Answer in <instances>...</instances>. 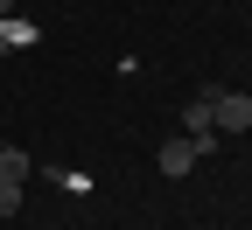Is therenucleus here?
Segmentation results:
<instances>
[{"mask_svg": "<svg viewBox=\"0 0 252 230\" xmlns=\"http://www.w3.org/2000/svg\"><path fill=\"white\" fill-rule=\"evenodd\" d=\"M196 160H203V147H196V140H189V133H182V140H168L161 153H154V168H161L168 181H182L189 168H196Z\"/></svg>", "mask_w": 252, "mask_h": 230, "instance_id": "2", "label": "nucleus"}, {"mask_svg": "<svg viewBox=\"0 0 252 230\" xmlns=\"http://www.w3.org/2000/svg\"><path fill=\"white\" fill-rule=\"evenodd\" d=\"M0 175H14V181H28V153H21L14 140H0Z\"/></svg>", "mask_w": 252, "mask_h": 230, "instance_id": "4", "label": "nucleus"}, {"mask_svg": "<svg viewBox=\"0 0 252 230\" xmlns=\"http://www.w3.org/2000/svg\"><path fill=\"white\" fill-rule=\"evenodd\" d=\"M203 98H210L217 133H252V98L245 91H203Z\"/></svg>", "mask_w": 252, "mask_h": 230, "instance_id": "1", "label": "nucleus"}, {"mask_svg": "<svg viewBox=\"0 0 252 230\" xmlns=\"http://www.w3.org/2000/svg\"><path fill=\"white\" fill-rule=\"evenodd\" d=\"M14 209H21V181H14V175H0V216H14Z\"/></svg>", "mask_w": 252, "mask_h": 230, "instance_id": "5", "label": "nucleus"}, {"mask_svg": "<svg viewBox=\"0 0 252 230\" xmlns=\"http://www.w3.org/2000/svg\"><path fill=\"white\" fill-rule=\"evenodd\" d=\"M182 126H189V140L203 147V160H210V147H217V119H210V98H196V105L182 112Z\"/></svg>", "mask_w": 252, "mask_h": 230, "instance_id": "3", "label": "nucleus"}, {"mask_svg": "<svg viewBox=\"0 0 252 230\" xmlns=\"http://www.w3.org/2000/svg\"><path fill=\"white\" fill-rule=\"evenodd\" d=\"M0 35H7V42H35V28H28L21 14H7V21H0Z\"/></svg>", "mask_w": 252, "mask_h": 230, "instance_id": "6", "label": "nucleus"}, {"mask_svg": "<svg viewBox=\"0 0 252 230\" xmlns=\"http://www.w3.org/2000/svg\"><path fill=\"white\" fill-rule=\"evenodd\" d=\"M14 7H21V0H0V21H7V14H14Z\"/></svg>", "mask_w": 252, "mask_h": 230, "instance_id": "7", "label": "nucleus"}]
</instances>
